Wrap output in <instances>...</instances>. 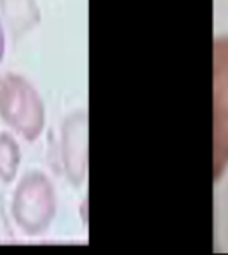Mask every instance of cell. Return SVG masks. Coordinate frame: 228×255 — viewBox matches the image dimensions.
<instances>
[{
  "mask_svg": "<svg viewBox=\"0 0 228 255\" xmlns=\"http://www.w3.org/2000/svg\"><path fill=\"white\" fill-rule=\"evenodd\" d=\"M0 120L27 141L38 139L45 125V109L30 82L18 73L0 75Z\"/></svg>",
  "mask_w": 228,
  "mask_h": 255,
  "instance_id": "cell-1",
  "label": "cell"
},
{
  "mask_svg": "<svg viewBox=\"0 0 228 255\" xmlns=\"http://www.w3.org/2000/svg\"><path fill=\"white\" fill-rule=\"evenodd\" d=\"M55 211L52 184L43 173L30 171L18 184L13 196V218L25 234L36 236L50 225Z\"/></svg>",
  "mask_w": 228,
  "mask_h": 255,
  "instance_id": "cell-2",
  "label": "cell"
},
{
  "mask_svg": "<svg viewBox=\"0 0 228 255\" xmlns=\"http://www.w3.org/2000/svg\"><path fill=\"white\" fill-rule=\"evenodd\" d=\"M228 164V38L214 41V177Z\"/></svg>",
  "mask_w": 228,
  "mask_h": 255,
  "instance_id": "cell-3",
  "label": "cell"
},
{
  "mask_svg": "<svg viewBox=\"0 0 228 255\" xmlns=\"http://www.w3.org/2000/svg\"><path fill=\"white\" fill-rule=\"evenodd\" d=\"M0 13L14 34H23L38 21L34 0H0Z\"/></svg>",
  "mask_w": 228,
  "mask_h": 255,
  "instance_id": "cell-4",
  "label": "cell"
},
{
  "mask_svg": "<svg viewBox=\"0 0 228 255\" xmlns=\"http://www.w3.org/2000/svg\"><path fill=\"white\" fill-rule=\"evenodd\" d=\"M20 146L13 136L7 132H0V180L4 184H11L18 173L20 166Z\"/></svg>",
  "mask_w": 228,
  "mask_h": 255,
  "instance_id": "cell-5",
  "label": "cell"
},
{
  "mask_svg": "<svg viewBox=\"0 0 228 255\" xmlns=\"http://www.w3.org/2000/svg\"><path fill=\"white\" fill-rule=\"evenodd\" d=\"M4 54H5V32H4V25L0 21V61L4 59Z\"/></svg>",
  "mask_w": 228,
  "mask_h": 255,
  "instance_id": "cell-6",
  "label": "cell"
},
{
  "mask_svg": "<svg viewBox=\"0 0 228 255\" xmlns=\"http://www.w3.org/2000/svg\"><path fill=\"white\" fill-rule=\"evenodd\" d=\"M4 223V216H2V207H0V225Z\"/></svg>",
  "mask_w": 228,
  "mask_h": 255,
  "instance_id": "cell-7",
  "label": "cell"
}]
</instances>
